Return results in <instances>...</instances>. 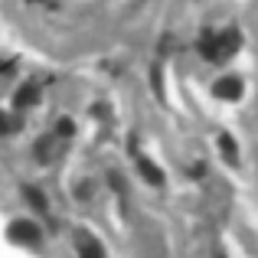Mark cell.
Segmentation results:
<instances>
[{"label": "cell", "instance_id": "3957f363", "mask_svg": "<svg viewBox=\"0 0 258 258\" xmlns=\"http://www.w3.org/2000/svg\"><path fill=\"white\" fill-rule=\"evenodd\" d=\"M216 95H219V98L235 101L242 95V82H239V79H222V82H216Z\"/></svg>", "mask_w": 258, "mask_h": 258}, {"label": "cell", "instance_id": "5b68a950", "mask_svg": "<svg viewBox=\"0 0 258 258\" xmlns=\"http://www.w3.org/2000/svg\"><path fill=\"white\" fill-rule=\"evenodd\" d=\"M33 101H36V85H23L17 92V98H13V105H17V108H26V105H33Z\"/></svg>", "mask_w": 258, "mask_h": 258}, {"label": "cell", "instance_id": "7a4b0ae2", "mask_svg": "<svg viewBox=\"0 0 258 258\" xmlns=\"http://www.w3.org/2000/svg\"><path fill=\"white\" fill-rule=\"evenodd\" d=\"M76 245H79V258H105V248H101L92 235H85V232L76 235Z\"/></svg>", "mask_w": 258, "mask_h": 258}, {"label": "cell", "instance_id": "9c48e42d", "mask_svg": "<svg viewBox=\"0 0 258 258\" xmlns=\"http://www.w3.org/2000/svg\"><path fill=\"white\" fill-rule=\"evenodd\" d=\"M10 127H13V124L7 121V114H0V134H4V131H10Z\"/></svg>", "mask_w": 258, "mask_h": 258}, {"label": "cell", "instance_id": "6da1fadb", "mask_svg": "<svg viewBox=\"0 0 258 258\" xmlns=\"http://www.w3.org/2000/svg\"><path fill=\"white\" fill-rule=\"evenodd\" d=\"M10 242H20V245H36L39 242V229L33 226V222H26V219H17V222H10Z\"/></svg>", "mask_w": 258, "mask_h": 258}, {"label": "cell", "instance_id": "52a82bcc", "mask_svg": "<svg viewBox=\"0 0 258 258\" xmlns=\"http://www.w3.org/2000/svg\"><path fill=\"white\" fill-rule=\"evenodd\" d=\"M23 196H26V200H30L36 209H46V196L39 193V189H33V186H23Z\"/></svg>", "mask_w": 258, "mask_h": 258}, {"label": "cell", "instance_id": "8992f818", "mask_svg": "<svg viewBox=\"0 0 258 258\" xmlns=\"http://www.w3.org/2000/svg\"><path fill=\"white\" fill-rule=\"evenodd\" d=\"M141 173H144V180H151L154 186H160V183H164V173H160L151 160H141Z\"/></svg>", "mask_w": 258, "mask_h": 258}, {"label": "cell", "instance_id": "277c9868", "mask_svg": "<svg viewBox=\"0 0 258 258\" xmlns=\"http://www.w3.org/2000/svg\"><path fill=\"white\" fill-rule=\"evenodd\" d=\"M219 151H222V157H229V164H239V151H235V141L229 134L219 138Z\"/></svg>", "mask_w": 258, "mask_h": 258}, {"label": "cell", "instance_id": "ba28073f", "mask_svg": "<svg viewBox=\"0 0 258 258\" xmlns=\"http://www.w3.org/2000/svg\"><path fill=\"white\" fill-rule=\"evenodd\" d=\"M59 134H72V121H59Z\"/></svg>", "mask_w": 258, "mask_h": 258}]
</instances>
